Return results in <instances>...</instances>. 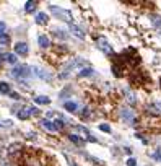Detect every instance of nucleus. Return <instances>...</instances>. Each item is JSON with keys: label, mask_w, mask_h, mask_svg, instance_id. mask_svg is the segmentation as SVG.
<instances>
[{"label": "nucleus", "mask_w": 161, "mask_h": 166, "mask_svg": "<svg viewBox=\"0 0 161 166\" xmlns=\"http://www.w3.org/2000/svg\"><path fill=\"white\" fill-rule=\"evenodd\" d=\"M21 166H54V160L47 156L44 152L34 148H25L20 156Z\"/></svg>", "instance_id": "nucleus-1"}, {"label": "nucleus", "mask_w": 161, "mask_h": 166, "mask_svg": "<svg viewBox=\"0 0 161 166\" xmlns=\"http://www.w3.org/2000/svg\"><path fill=\"white\" fill-rule=\"evenodd\" d=\"M29 70H31V67H28V65H18V67H15L13 70L10 72V75L13 78H25V77H29Z\"/></svg>", "instance_id": "nucleus-2"}, {"label": "nucleus", "mask_w": 161, "mask_h": 166, "mask_svg": "<svg viewBox=\"0 0 161 166\" xmlns=\"http://www.w3.org/2000/svg\"><path fill=\"white\" fill-rule=\"evenodd\" d=\"M51 10H52V13L56 15V16H59V18H63L65 21H68V23H72V16H70V13L68 11H65V10H62V8H59L57 5H51Z\"/></svg>", "instance_id": "nucleus-3"}, {"label": "nucleus", "mask_w": 161, "mask_h": 166, "mask_svg": "<svg viewBox=\"0 0 161 166\" xmlns=\"http://www.w3.org/2000/svg\"><path fill=\"white\" fill-rule=\"evenodd\" d=\"M120 117H122L127 124L135 122V113H133L132 109H129V108H122V109H120Z\"/></svg>", "instance_id": "nucleus-4"}, {"label": "nucleus", "mask_w": 161, "mask_h": 166, "mask_svg": "<svg viewBox=\"0 0 161 166\" xmlns=\"http://www.w3.org/2000/svg\"><path fill=\"white\" fill-rule=\"evenodd\" d=\"M98 44H99V49L104 51L106 54H112V47L109 46V43L106 41L104 38H99V39H98Z\"/></svg>", "instance_id": "nucleus-5"}, {"label": "nucleus", "mask_w": 161, "mask_h": 166, "mask_svg": "<svg viewBox=\"0 0 161 166\" xmlns=\"http://www.w3.org/2000/svg\"><path fill=\"white\" fill-rule=\"evenodd\" d=\"M143 124H145V127H156L158 124H161V120L158 119V117H145L143 119Z\"/></svg>", "instance_id": "nucleus-6"}, {"label": "nucleus", "mask_w": 161, "mask_h": 166, "mask_svg": "<svg viewBox=\"0 0 161 166\" xmlns=\"http://www.w3.org/2000/svg\"><path fill=\"white\" fill-rule=\"evenodd\" d=\"M15 51H16V54H20V56H26L28 54V44L26 43H18L15 44Z\"/></svg>", "instance_id": "nucleus-7"}, {"label": "nucleus", "mask_w": 161, "mask_h": 166, "mask_svg": "<svg viewBox=\"0 0 161 166\" xmlns=\"http://www.w3.org/2000/svg\"><path fill=\"white\" fill-rule=\"evenodd\" d=\"M31 70L34 72V75H36V77H41V78H44V80H51V75H49V73H46V70H42V68L31 67Z\"/></svg>", "instance_id": "nucleus-8"}, {"label": "nucleus", "mask_w": 161, "mask_h": 166, "mask_svg": "<svg viewBox=\"0 0 161 166\" xmlns=\"http://www.w3.org/2000/svg\"><path fill=\"white\" fill-rule=\"evenodd\" d=\"M124 95H125V99L130 103V104H135L137 103V98H135V95H133V91H130L129 88L124 90Z\"/></svg>", "instance_id": "nucleus-9"}, {"label": "nucleus", "mask_w": 161, "mask_h": 166, "mask_svg": "<svg viewBox=\"0 0 161 166\" xmlns=\"http://www.w3.org/2000/svg\"><path fill=\"white\" fill-rule=\"evenodd\" d=\"M29 116H31V113H29V108H23V109L18 111V117H20L21 120H26Z\"/></svg>", "instance_id": "nucleus-10"}, {"label": "nucleus", "mask_w": 161, "mask_h": 166, "mask_svg": "<svg viewBox=\"0 0 161 166\" xmlns=\"http://www.w3.org/2000/svg\"><path fill=\"white\" fill-rule=\"evenodd\" d=\"M38 43H39V46H41V47H49V46H51L49 38H47V36H44V34L38 38Z\"/></svg>", "instance_id": "nucleus-11"}, {"label": "nucleus", "mask_w": 161, "mask_h": 166, "mask_svg": "<svg viewBox=\"0 0 161 166\" xmlns=\"http://www.w3.org/2000/svg\"><path fill=\"white\" fill-rule=\"evenodd\" d=\"M41 125L46 129V130H49V132H54V130H56V127H54V122H51V120H47V119L41 120Z\"/></svg>", "instance_id": "nucleus-12"}, {"label": "nucleus", "mask_w": 161, "mask_h": 166, "mask_svg": "<svg viewBox=\"0 0 161 166\" xmlns=\"http://www.w3.org/2000/svg\"><path fill=\"white\" fill-rule=\"evenodd\" d=\"M36 21H38V25H46V23L49 21V16L46 13H38V16H36Z\"/></svg>", "instance_id": "nucleus-13"}, {"label": "nucleus", "mask_w": 161, "mask_h": 166, "mask_svg": "<svg viewBox=\"0 0 161 166\" xmlns=\"http://www.w3.org/2000/svg\"><path fill=\"white\" fill-rule=\"evenodd\" d=\"M36 5H38V2H34V0H28L25 4V10L28 11V13H31V11H34Z\"/></svg>", "instance_id": "nucleus-14"}, {"label": "nucleus", "mask_w": 161, "mask_h": 166, "mask_svg": "<svg viewBox=\"0 0 161 166\" xmlns=\"http://www.w3.org/2000/svg\"><path fill=\"white\" fill-rule=\"evenodd\" d=\"M65 109L67 111H72V113H77V111H78V104H77V103H73V101H67L65 103Z\"/></svg>", "instance_id": "nucleus-15"}, {"label": "nucleus", "mask_w": 161, "mask_h": 166, "mask_svg": "<svg viewBox=\"0 0 161 166\" xmlns=\"http://www.w3.org/2000/svg\"><path fill=\"white\" fill-rule=\"evenodd\" d=\"M70 29H72V31H73V34H75V36H78V38H81V39L85 38V33L81 31V29L78 28V26H75L73 23H70Z\"/></svg>", "instance_id": "nucleus-16"}, {"label": "nucleus", "mask_w": 161, "mask_h": 166, "mask_svg": "<svg viewBox=\"0 0 161 166\" xmlns=\"http://www.w3.org/2000/svg\"><path fill=\"white\" fill-rule=\"evenodd\" d=\"M68 138H70V140L73 142L75 145H78V147H83V145H85V142L81 140L80 137H77V135H73V134H72V135H68Z\"/></svg>", "instance_id": "nucleus-17"}, {"label": "nucleus", "mask_w": 161, "mask_h": 166, "mask_svg": "<svg viewBox=\"0 0 161 166\" xmlns=\"http://www.w3.org/2000/svg\"><path fill=\"white\" fill-rule=\"evenodd\" d=\"M36 104H49L51 99L47 98V96H38V98H34Z\"/></svg>", "instance_id": "nucleus-18"}, {"label": "nucleus", "mask_w": 161, "mask_h": 166, "mask_svg": "<svg viewBox=\"0 0 161 166\" xmlns=\"http://www.w3.org/2000/svg\"><path fill=\"white\" fill-rule=\"evenodd\" d=\"M0 93H4V95H10V85L5 83V81H2V83H0Z\"/></svg>", "instance_id": "nucleus-19"}, {"label": "nucleus", "mask_w": 161, "mask_h": 166, "mask_svg": "<svg viewBox=\"0 0 161 166\" xmlns=\"http://www.w3.org/2000/svg\"><path fill=\"white\" fill-rule=\"evenodd\" d=\"M90 75H93V68H90V67H86V68L78 72V77H90Z\"/></svg>", "instance_id": "nucleus-20"}, {"label": "nucleus", "mask_w": 161, "mask_h": 166, "mask_svg": "<svg viewBox=\"0 0 161 166\" xmlns=\"http://www.w3.org/2000/svg\"><path fill=\"white\" fill-rule=\"evenodd\" d=\"M63 125H65V124H63V120H62V119L54 120V127H56V130H62V129H63Z\"/></svg>", "instance_id": "nucleus-21"}, {"label": "nucleus", "mask_w": 161, "mask_h": 166, "mask_svg": "<svg viewBox=\"0 0 161 166\" xmlns=\"http://www.w3.org/2000/svg\"><path fill=\"white\" fill-rule=\"evenodd\" d=\"M8 43H10V38H8V34H2V36H0V44H2V46H7Z\"/></svg>", "instance_id": "nucleus-22"}, {"label": "nucleus", "mask_w": 161, "mask_h": 166, "mask_svg": "<svg viewBox=\"0 0 161 166\" xmlns=\"http://www.w3.org/2000/svg\"><path fill=\"white\" fill-rule=\"evenodd\" d=\"M151 23L161 29V18H160V16H153V18H151Z\"/></svg>", "instance_id": "nucleus-23"}, {"label": "nucleus", "mask_w": 161, "mask_h": 166, "mask_svg": "<svg viewBox=\"0 0 161 166\" xmlns=\"http://www.w3.org/2000/svg\"><path fill=\"white\" fill-rule=\"evenodd\" d=\"M5 60H7V62H10V64H16V56H13V54H8Z\"/></svg>", "instance_id": "nucleus-24"}, {"label": "nucleus", "mask_w": 161, "mask_h": 166, "mask_svg": "<svg viewBox=\"0 0 161 166\" xmlns=\"http://www.w3.org/2000/svg\"><path fill=\"white\" fill-rule=\"evenodd\" d=\"M153 158L158 160V161H161V148H158L156 153H153Z\"/></svg>", "instance_id": "nucleus-25"}, {"label": "nucleus", "mask_w": 161, "mask_h": 166, "mask_svg": "<svg viewBox=\"0 0 161 166\" xmlns=\"http://www.w3.org/2000/svg\"><path fill=\"white\" fill-rule=\"evenodd\" d=\"M99 129H101L103 132H111V127H109L108 124H101V125H99Z\"/></svg>", "instance_id": "nucleus-26"}, {"label": "nucleus", "mask_w": 161, "mask_h": 166, "mask_svg": "<svg viewBox=\"0 0 161 166\" xmlns=\"http://www.w3.org/2000/svg\"><path fill=\"white\" fill-rule=\"evenodd\" d=\"M11 124H13L11 120H2V122H0V125H2V127H10Z\"/></svg>", "instance_id": "nucleus-27"}, {"label": "nucleus", "mask_w": 161, "mask_h": 166, "mask_svg": "<svg viewBox=\"0 0 161 166\" xmlns=\"http://www.w3.org/2000/svg\"><path fill=\"white\" fill-rule=\"evenodd\" d=\"M127 166H137V160L129 158V160H127Z\"/></svg>", "instance_id": "nucleus-28"}, {"label": "nucleus", "mask_w": 161, "mask_h": 166, "mask_svg": "<svg viewBox=\"0 0 161 166\" xmlns=\"http://www.w3.org/2000/svg\"><path fill=\"white\" fill-rule=\"evenodd\" d=\"M10 98H11V99H20V95H18V93L10 91Z\"/></svg>", "instance_id": "nucleus-29"}, {"label": "nucleus", "mask_w": 161, "mask_h": 166, "mask_svg": "<svg viewBox=\"0 0 161 166\" xmlns=\"http://www.w3.org/2000/svg\"><path fill=\"white\" fill-rule=\"evenodd\" d=\"M4 31H5V23H4V21H0V36L4 34Z\"/></svg>", "instance_id": "nucleus-30"}, {"label": "nucleus", "mask_w": 161, "mask_h": 166, "mask_svg": "<svg viewBox=\"0 0 161 166\" xmlns=\"http://www.w3.org/2000/svg\"><path fill=\"white\" fill-rule=\"evenodd\" d=\"M155 108H156V109H160V111H161V101H156V103H155Z\"/></svg>", "instance_id": "nucleus-31"}, {"label": "nucleus", "mask_w": 161, "mask_h": 166, "mask_svg": "<svg viewBox=\"0 0 161 166\" xmlns=\"http://www.w3.org/2000/svg\"><path fill=\"white\" fill-rule=\"evenodd\" d=\"M0 68H2V64H0Z\"/></svg>", "instance_id": "nucleus-32"}]
</instances>
